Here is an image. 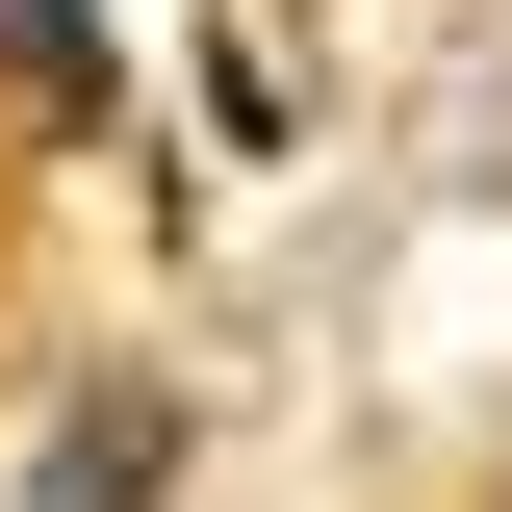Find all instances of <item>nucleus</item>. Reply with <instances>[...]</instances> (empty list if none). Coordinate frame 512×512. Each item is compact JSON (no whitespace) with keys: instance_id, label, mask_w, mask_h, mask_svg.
<instances>
[{"instance_id":"f257e3e1","label":"nucleus","mask_w":512,"mask_h":512,"mask_svg":"<svg viewBox=\"0 0 512 512\" xmlns=\"http://www.w3.org/2000/svg\"><path fill=\"white\" fill-rule=\"evenodd\" d=\"M0 52H26V77H77V52H103V26H77V0H0Z\"/></svg>"}]
</instances>
